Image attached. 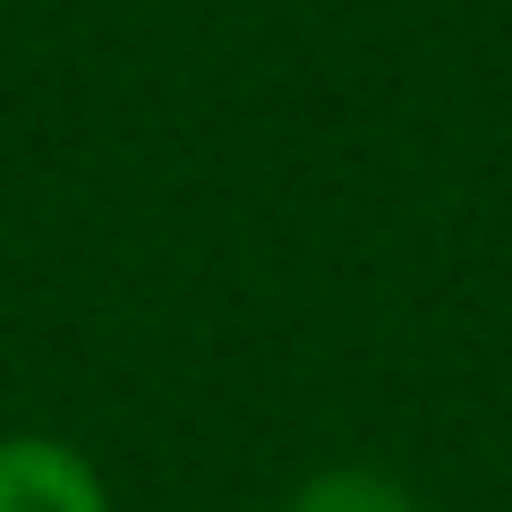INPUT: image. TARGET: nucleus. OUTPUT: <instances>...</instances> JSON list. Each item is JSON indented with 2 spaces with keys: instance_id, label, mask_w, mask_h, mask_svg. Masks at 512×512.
Instances as JSON below:
<instances>
[{
  "instance_id": "nucleus-1",
  "label": "nucleus",
  "mask_w": 512,
  "mask_h": 512,
  "mask_svg": "<svg viewBox=\"0 0 512 512\" xmlns=\"http://www.w3.org/2000/svg\"><path fill=\"white\" fill-rule=\"evenodd\" d=\"M0 512H111V487L69 436L9 427L0 436Z\"/></svg>"
},
{
  "instance_id": "nucleus-2",
  "label": "nucleus",
  "mask_w": 512,
  "mask_h": 512,
  "mask_svg": "<svg viewBox=\"0 0 512 512\" xmlns=\"http://www.w3.org/2000/svg\"><path fill=\"white\" fill-rule=\"evenodd\" d=\"M282 512H427V495L410 487V478L376 470V461H333V470H308L291 495H282Z\"/></svg>"
}]
</instances>
